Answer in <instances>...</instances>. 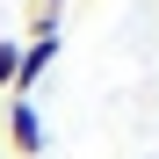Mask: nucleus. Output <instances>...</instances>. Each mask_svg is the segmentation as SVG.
I'll return each mask as SVG.
<instances>
[{
	"instance_id": "nucleus-1",
	"label": "nucleus",
	"mask_w": 159,
	"mask_h": 159,
	"mask_svg": "<svg viewBox=\"0 0 159 159\" xmlns=\"http://www.w3.org/2000/svg\"><path fill=\"white\" fill-rule=\"evenodd\" d=\"M7 145H15L22 159H36V152H43V116H36V101H29V94H7Z\"/></svg>"
},
{
	"instance_id": "nucleus-2",
	"label": "nucleus",
	"mask_w": 159,
	"mask_h": 159,
	"mask_svg": "<svg viewBox=\"0 0 159 159\" xmlns=\"http://www.w3.org/2000/svg\"><path fill=\"white\" fill-rule=\"evenodd\" d=\"M51 58H58V36H29V43H22V65H15V94H29L36 80L51 72Z\"/></svg>"
},
{
	"instance_id": "nucleus-3",
	"label": "nucleus",
	"mask_w": 159,
	"mask_h": 159,
	"mask_svg": "<svg viewBox=\"0 0 159 159\" xmlns=\"http://www.w3.org/2000/svg\"><path fill=\"white\" fill-rule=\"evenodd\" d=\"M58 15H65V0H36L29 7V29L36 36H58Z\"/></svg>"
},
{
	"instance_id": "nucleus-4",
	"label": "nucleus",
	"mask_w": 159,
	"mask_h": 159,
	"mask_svg": "<svg viewBox=\"0 0 159 159\" xmlns=\"http://www.w3.org/2000/svg\"><path fill=\"white\" fill-rule=\"evenodd\" d=\"M15 65H22V43H0V94H15Z\"/></svg>"
}]
</instances>
